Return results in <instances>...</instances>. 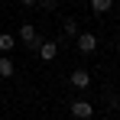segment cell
I'll return each instance as SVG.
<instances>
[{"label": "cell", "mask_w": 120, "mask_h": 120, "mask_svg": "<svg viewBox=\"0 0 120 120\" xmlns=\"http://www.w3.org/2000/svg\"><path fill=\"white\" fill-rule=\"evenodd\" d=\"M16 36H20V42H26L33 52L42 45V39H39V33H36V26H33V23H20V33H16Z\"/></svg>", "instance_id": "1"}, {"label": "cell", "mask_w": 120, "mask_h": 120, "mask_svg": "<svg viewBox=\"0 0 120 120\" xmlns=\"http://www.w3.org/2000/svg\"><path fill=\"white\" fill-rule=\"evenodd\" d=\"M68 110H71V117H78V120H91V117H94V107H91L84 98L68 101Z\"/></svg>", "instance_id": "2"}, {"label": "cell", "mask_w": 120, "mask_h": 120, "mask_svg": "<svg viewBox=\"0 0 120 120\" xmlns=\"http://www.w3.org/2000/svg\"><path fill=\"white\" fill-rule=\"evenodd\" d=\"M75 42H78V52H84V55H94V52H98V36H94V33H88V29L78 33Z\"/></svg>", "instance_id": "3"}, {"label": "cell", "mask_w": 120, "mask_h": 120, "mask_svg": "<svg viewBox=\"0 0 120 120\" xmlns=\"http://www.w3.org/2000/svg\"><path fill=\"white\" fill-rule=\"evenodd\" d=\"M36 52H39V59H42V62H52L55 55H59V45H55L52 39H42V45L36 49Z\"/></svg>", "instance_id": "4"}, {"label": "cell", "mask_w": 120, "mask_h": 120, "mask_svg": "<svg viewBox=\"0 0 120 120\" xmlns=\"http://www.w3.org/2000/svg\"><path fill=\"white\" fill-rule=\"evenodd\" d=\"M71 88H78V91H84V88H88V84H91V75H88V71H84V68H75V71H71Z\"/></svg>", "instance_id": "5"}, {"label": "cell", "mask_w": 120, "mask_h": 120, "mask_svg": "<svg viewBox=\"0 0 120 120\" xmlns=\"http://www.w3.org/2000/svg\"><path fill=\"white\" fill-rule=\"evenodd\" d=\"M13 71H16V65L10 55H0V78H13Z\"/></svg>", "instance_id": "6"}, {"label": "cell", "mask_w": 120, "mask_h": 120, "mask_svg": "<svg viewBox=\"0 0 120 120\" xmlns=\"http://www.w3.org/2000/svg\"><path fill=\"white\" fill-rule=\"evenodd\" d=\"M13 45H16V36H13V33H0V52H3V55L13 52Z\"/></svg>", "instance_id": "7"}, {"label": "cell", "mask_w": 120, "mask_h": 120, "mask_svg": "<svg viewBox=\"0 0 120 120\" xmlns=\"http://www.w3.org/2000/svg\"><path fill=\"white\" fill-rule=\"evenodd\" d=\"M62 29H65V36H71V39L81 33V29H78V23L71 20V16H68V20H62Z\"/></svg>", "instance_id": "8"}, {"label": "cell", "mask_w": 120, "mask_h": 120, "mask_svg": "<svg viewBox=\"0 0 120 120\" xmlns=\"http://www.w3.org/2000/svg\"><path fill=\"white\" fill-rule=\"evenodd\" d=\"M110 7H114V0H91V10L94 13H107Z\"/></svg>", "instance_id": "9"}, {"label": "cell", "mask_w": 120, "mask_h": 120, "mask_svg": "<svg viewBox=\"0 0 120 120\" xmlns=\"http://www.w3.org/2000/svg\"><path fill=\"white\" fill-rule=\"evenodd\" d=\"M23 7H39V0H20Z\"/></svg>", "instance_id": "10"}]
</instances>
